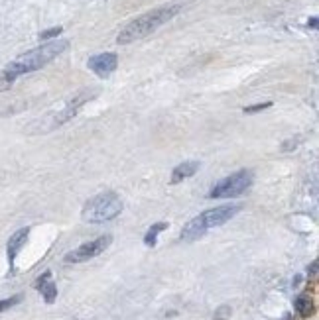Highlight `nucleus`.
Returning <instances> with one entry per match:
<instances>
[{
  "mask_svg": "<svg viewBox=\"0 0 319 320\" xmlns=\"http://www.w3.org/2000/svg\"><path fill=\"white\" fill-rule=\"evenodd\" d=\"M241 208H243L241 204H223V206H217V208H211V210H205V212H201L199 216L191 218L183 226L180 238L183 242H195L209 230L219 228V226L227 224L230 218H235L241 212Z\"/></svg>",
  "mask_w": 319,
  "mask_h": 320,
  "instance_id": "nucleus-3",
  "label": "nucleus"
},
{
  "mask_svg": "<svg viewBox=\"0 0 319 320\" xmlns=\"http://www.w3.org/2000/svg\"><path fill=\"white\" fill-rule=\"evenodd\" d=\"M286 320H292V318H289V316H288V318H286Z\"/></svg>",
  "mask_w": 319,
  "mask_h": 320,
  "instance_id": "nucleus-21",
  "label": "nucleus"
},
{
  "mask_svg": "<svg viewBox=\"0 0 319 320\" xmlns=\"http://www.w3.org/2000/svg\"><path fill=\"white\" fill-rule=\"evenodd\" d=\"M67 47H69V42H65V40L47 42V44L40 45L36 49H30L28 53H24V55H20L18 59H14L12 63H8L0 71V90H6V88L12 87V83H14L18 77L34 73V71L46 67L47 63H51L57 55H61Z\"/></svg>",
  "mask_w": 319,
  "mask_h": 320,
  "instance_id": "nucleus-1",
  "label": "nucleus"
},
{
  "mask_svg": "<svg viewBox=\"0 0 319 320\" xmlns=\"http://www.w3.org/2000/svg\"><path fill=\"white\" fill-rule=\"evenodd\" d=\"M112 244V236L110 234H105V236H99L95 238L91 242H85L81 244L79 247H75L73 251H69L65 255V263H83V262H89L93 258L101 255L105 251L106 247Z\"/></svg>",
  "mask_w": 319,
  "mask_h": 320,
  "instance_id": "nucleus-6",
  "label": "nucleus"
},
{
  "mask_svg": "<svg viewBox=\"0 0 319 320\" xmlns=\"http://www.w3.org/2000/svg\"><path fill=\"white\" fill-rule=\"evenodd\" d=\"M87 99H91V94H87V92H81L79 97H75L73 101L65 106L63 114H60V120H55V124H63V122H67V120H69L71 116H75L77 112H79V108H81V106L87 102Z\"/></svg>",
  "mask_w": 319,
  "mask_h": 320,
  "instance_id": "nucleus-11",
  "label": "nucleus"
},
{
  "mask_svg": "<svg viewBox=\"0 0 319 320\" xmlns=\"http://www.w3.org/2000/svg\"><path fill=\"white\" fill-rule=\"evenodd\" d=\"M124 204H122L121 197L112 190L101 193L97 197H93L87 201V204L81 210V218L89 224H105L114 220L122 212Z\"/></svg>",
  "mask_w": 319,
  "mask_h": 320,
  "instance_id": "nucleus-4",
  "label": "nucleus"
},
{
  "mask_svg": "<svg viewBox=\"0 0 319 320\" xmlns=\"http://www.w3.org/2000/svg\"><path fill=\"white\" fill-rule=\"evenodd\" d=\"M307 26H309V28H317V18H315V16H313V18H311V20H309V22H307Z\"/></svg>",
  "mask_w": 319,
  "mask_h": 320,
  "instance_id": "nucleus-20",
  "label": "nucleus"
},
{
  "mask_svg": "<svg viewBox=\"0 0 319 320\" xmlns=\"http://www.w3.org/2000/svg\"><path fill=\"white\" fill-rule=\"evenodd\" d=\"M296 312L302 316V318H309L311 314H313V310H315V306H313V301H311V297L309 295H300L298 299H296Z\"/></svg>",
  "mask_w": 319,
  "mask_h": 320,
  "instance_id": "nucleus-12",
  "label": "nucleus"
},
{
  "mask_svg": "<svg viewBox=\"0 0 319 320\" xmlns=\"http://www.w3.org/2000/svg\"><path fill=\"white\" fill-rule=\"evenodd\" d=\"M22 295H14V297H8V299H2L0 301V314L2 312H6V310H10L12 306H16V305H20L22 303Z\"/></svg>",
  "mask_w": 319,
  "mask_h": 320,
  "instance_id": "nucleus-14",
  "label": "nucleus"
},
{
  "mask_svg": "<svg viewBox=\"0 0 319 320\" xmlns=\"http://www.w3.org/2000/svg\"><path fill=\"white\" fill-rule=\"evenodd\" d=\"M28 236H30V228H20L18 232H14L10 236V240H8V244H6V255H8L10 271H14L16 258H18V253H20V249L26 246Z\"/></svg>",
  "mask_w": 319,
  "mask_h": 320,
  "instance_id": "nucleus-8",
  "label": "nucleus"
},
{
  "mask_svg": "<svg viewBox=\"0 0 319 320\" xmlns=\"http://www.w3.org/2000/svg\"><path fill=\"white\" fill-rule=\"evenodd\" d=\"M272 106V102H260V104H254V106H246L244 108V114H256L260 110H266V108H270Z\"/></svg>",
  "mask_w": 319,
  "mask_h": 320,
  "instance_id": "nucleus-15",
  "label": "nucleus"
},
{
  "mask_svg": "<svg viewBox=\"0 0 319 320\" xmlns=\"http://www.w3.org/2000/svg\"><path fill=\"white\" fill-rule=\"evenodd\" d=\"M254 173L250 169H241L237 173L228 175L225 179H221L219 183H215V187L209 190V199H235L241 197L243 193L250 189Z\"/></svg>",
  "mask_w": 319,
  "mask_h": 320,
  "instance_id": "nucleus-5",
  "label": "nucleus"
},
{
  "mask_svg": "<svg viewBox=\"0 0 319 320\" xmlns=\"http://www.w3.org/2000/svg\"><path fill=\"white\" fill-rule=\"evenodd\" d=\"M307 275L311 277V279H315V277H317V262H311L309 269H307Z\"/></svg>",
  "mask_w": 319,
  "mask_h": 320,
  "instance_id": "nucleus-18",
  "label": "nucleus"
},
{
  "mask_svg": "<svg viewBox=\"0 0 319 320\" xmlns=\"http://www.w3.org/2000/svg\"><path fill=\"white\" fill-rule=\"evenodd\" d=\"M61 31H63V28H60V26H57V28L46 29V31L40 34V40H42V42H47V40H51V38H57Z\"/></svg>",
  "mask_w": 319,
  "mask_h": 320,
  "instance_id": "nucleus-16",
  "label": "nucleus"
},
{
  "mask_svg": "<svg viewBox=\"0 0 319 320\" xmlns=\"http://www.w3.org/2000/svg\"><path fill=\"white\" fill-rule=\"evenodd\" d=\"M34 289H38V291L42 293V297L46 299L47 305H51L57 299V287L51 281V271H46V273H42V275L38 277L36 283H34Z\"/></svg>",
  "mask_w": 319,
  "mask_h": 320,
  "instance_id": "nucleus-9",
  "label": "nucleus"
},
{
  "mask_svg": "<svg viewBox=\"0 0 319 320\" xmlns=\"http://www.w3.org/2000/svg\"><path fill=\"white\" fill-rule=\"evenodd\" d=\"M228 316H230V306L223 305V306H219V308L215 310V316H213V320H227Z\"/></svg>",
  "mask_w": 319,
  "mask_h": 320,
  "instance_id": "nucleus-17",
  "label": "nucleus"
},
{
  "mask_svg": "<svg viewBox=\"0 0 319 320\" xmlns=\"http://www.w3.org/2000/svg\"><path fill=\"white\" fill-rule=\"evenodd\" d=\"M87 67H89L95 75H99V77H108V75L119 67V55L112 53V51L93 55V57L87 61Z\"/></svg>",
  "mask_w": 319,
  "mask_h": 320,
  "instance_id": "nucleus-7",
  "label": "nucleus"
},
{
  "mask_svg": "<svg viewBox=\"0 0 319 320\" xmlns=\"http://www.w3.org/2000/svg\"><path fill=\"white\" fill-rule=\"evenodd\" d=\"M180 10H182V4H166V6L154 8V10L146 12V14L138 16L134 20H130L119 31L117 42L121 45H126L132 44V42H138V40H144L150 34H154L158 28H162L164 24H167L173 16L180 14Z\"/></svg>",
  "mask_w": 319,
  "mask_h": 320,
  "instance_id": "nucleus-2",
  "label": "nucleus"
},
{
  "mask_svg": "<svg viewBox=\"0 0 319 320\" xmlns=\"http://www.w3.org/2000/svg\"><path fill=\"white\" fill-rule=\"evenodd\" d=\"M296 146H298V142H294V140H288V142H286V144L282 146V149H284V151H289L292 147H296Z\"/></svg>",
  "mask_w": 319,
  "mask_h": 320,
  "instance_id": "nucleus-19",
  "label": "nucleus"
},
{
  "mask_svg": "<svg viewBox=\"0 0 319 320\" xmlns=\"http://www.w3.org/2000/svg\"><path fill=\"white\" fill-rule=\"evenodd\" d=\"M166 228H167V222H158V224L150 226L148 232H146V236H144V244H146L148 247H154L156 244H158V234L164 232Z\"/></svg>",
  "mask_w": 319,
  "mask_h": 320,
  "instance_id": "nucleus-13",
  "label": "nucleus"
},
{
  "mask_svg": "<svg viewBox=\"0 0 319 320\" xmlns=\"http://www.w3.org/2000/svg\"><path fill=\"white\" fill-rule=\"evenodd\" d=\"M199 167H201V163H199V161H183V163H180L178 167H173L171 183H173V185H178V183H182L183 179L193 177V175L199 171Z\"/></svg>",
  "mask_w": 319,
  "mask_h": 320,
  "instance_id": "nucleus-10",
  "label": "nucleus"
}]
</instances>
